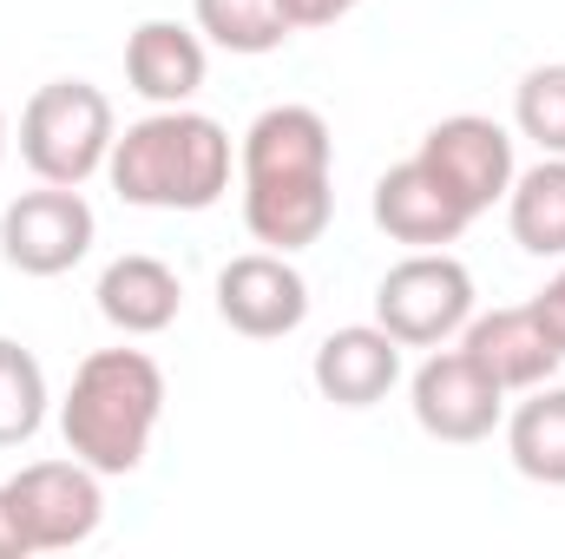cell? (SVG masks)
Here are the masks:
<instances>
[{
	"mask_svg": "<svg viewBox=\"0 0 565 559\" xmlns=\"http://www.w3.org/2000/svg\"><path fill=\"white\" fill-rule=\"evenodd\" d=\"M244 231L264 251H309L335 218V139L316 106H264L237 145Z\"/></svg>",
	"mask_w": 565,
	"mask_h": 559,
	"instance_id": "1",
	"label": "cell"
},
{
	"mask_svg": "<svg viewBox=\"0 0 565 559\" xmlns=\"http://www.w3.org/2000/svg\"><path fill=\"white\" fill-rule=\"evenodd\" d=\"M231 171H237L231 133L191 106H151L113 139L106 158L113 191L139 211H211L231 191Z\"/></svg>",
	"mask_w": 565,
	"mask_h": 559,
	"instance_id": "2",
	"label": "cell"
},
{
	"mask_svg": "<svg viewBox=\"0 0 565 559\" xmlns=\"http://www.w3.org/2000/svg\"><path fill=\"white\" fill-rule=\"evenodd\" d=\"M158 421H164V369L145 349H93L73 369V389L60 402L66 454H79L106 481L139 474Z\"/></svg>",
	"mask_w": 565,
	"mask_h": 559,
	"instance_id": "3",
	"label": "cell"
},
{
	"mask_svg": "<svg viewBox=\"0 0 565 559\" xmlns=\"http://www.w3.org/2000/svg\"><path fill=\"white\" fill-rule=\"evenodd\" d=\"M119 139L113 99L93 80H46L20 106V158L40 184H86L106 171Z\"/></svg>",
	"mask_w": 565,
	"mask_h": 559,
	"instance_id": "4",
	"label": "cell"
},
{
	"mask_svg": "<svg viewBox=\"0 0 565 559\" xmlns=\"http://www.w3.org/2000/svg\"><path fill=\"white\" fill-rule=\"evenodd\" d=\"M473 316V277L447 251H408L388 277L375 283V323L402 349H440Z\"/></svg>",
	"mask_w": 565,
	"mask_h": 559,
	"instance_id": "5",
	"label": "cell"
},
{
	"mask_svg": "<svg viewBox=\"0 0 565 559\" xmlns=\"http://www.w3.org/2000/svg\"><path fill=\"white\" fill-rule=\"evenodd\" d=\"M106 474L86 467L79 454L66 461H26L7 487V507L26 534V553H66V547H86L106 520Z\"/></svg>",
	"mask_w": 565,
	"mask_h": 559,
	"instance_id": "6",
	"label": "cell"
},
{
	"mask_svg": "<svg viewBox=\"0 0 565 559\" xmlns=\"http://www.w3.org/2000/svg\"><path fill=\"white\" fill-rule=\"evenodd\" d=\"M93 238H99V218L79 184H40L0 211V257L20 277H66L73 264H86Z\"/></svg>",
	"mask_w": 565,
	"mask_h": 559,
	"instance_id": "7",
	"label": "cell"
},
{
	"mask_svg": "<svg viewBox=\"0 0 565 559\" xmlns=\"http://www.w3.org/2000/svg\"><path fill=\"white\" fill-rule=\"evenodd\" d=\"M408 409L422 421V434L447 441V447H473V441H487L507 421V389L460 342H440L408 376Z\"/></svg>",
	"mask_w": 565,
	"mask_h": 559,
	"instance_id": "8",
	"label": "cell"
},
{
	"mask_svg": "<svg viewBox=\"0 0 565 559\" xmlns=\"http://www.w3.org/2000/svg\"><path fill=\"white\" fill-rule=\"evenodd\" d=\"M422 158L427 171L480 218V211H493V204H507V191H513V171H520V158H513V133L500 126V119H487V113H454V119H440V126H427L422 139Z\"/></svg>",
	"mask_w": 565,
	"mask_h": 559,
	"instance_id": "9",
	"label": "cell"
},
{
	"mask_svg": "<svg viewBox=\"0 0 565 559\" xmlns=\"http://www.w3.org/2000/svg\"><path fill=\"white\" fill-rule=\"evenodd\" d=\"M217 316H224V329H237L250 342L296 336L309 316V283L282 251H244L217 271Z\"/></svg>",
	"mask_w": 565,
	"mask_h": 559,
	"instance_id": "10",
	"label": "cell"
},
{
	"mask_svg": "<svg viewBox=\"0 0 565 559\" xmlns=\"http://www.w3.org/2000/svg\"><path fill=\"white\" fill-rule=\"evenodd\" d=\"M507 395H526V389H540V382H553L559 376V342L546 336V323L533 316V303H513V309H473L467 316V329L454 336Z\"/></svg>",
	"mask_w": 565,
	"mask_h": 559,
	"instance_id": "11",
	"label": "cell"
},
{
	"mask_svg": "<svg viewBox=\"0 0 565 559\" xmlns=\"http://www.w3.org/2000/svg\"><path fill=\"white\" fill-rule=\"evenodd\" d=\"M375 224L408 251H447V244H460L473 211L427 171L422 158H402V165H388L375 178Z\"/></svg>",
	"mask_w": 565,
	"mask_h": 559,
	"instance_id": "12",
	"label": "cell"
},
{
	"mask_svg": "<svg viewBox=\"0 0 565 559\" xmlns=\"http://www.w3.org/2000/svg\"><path fill=\"white\" fill-rule=\"evenodd\" d=\"M309 382L335 409H375L402 382V342L382 323H349V329L322 336V349L309 362Z\"/></svg>",
	"mask_w": 565,
	"mask_h": 559,
	"instance_id": "13",
	"label": "cell"
},
{
	"mask_svg": "<svg viewBox=\"0 0 565 559\" xmlns=\"http://www.w3.org/2000/svg\"><path fill=\"white\" fill-rule=\"evenodd\" d=\"M211 53L204 33L184 20H139L126 33V86L139 93L145 106H191L204 93Z\"/></svg>",
	"mask_w": 565,
	"mask_h": 559,
	"instance_id": "14",
	"label": "cell"
},
{
	"mask_svg": "<svg viewBox=\"0 0 565 559\" xmlns=\"http://www.w3.org/2000/svg\"><path fill=\"white\" fill-rule=\"evenodd\" d=\"M99 316L119 329V336H164L184 309V283L164 257H145V251H126L99 271Z\"/></svg>",
	"mask_w": 565,
	"mask_h": 559,
	"instance_id": "15",
	"label": "cell"
},
{
	"mask_svg": "<svg viewBox=\"0 0 565 559\" xmlns=\"http://www.w3.org/2000/svg\"><path fill=\"white\" fill-rule=\"evenodd\" d=\"M507 428V461L540 481V487H565V382H540L520 395V409L500 421Z\"/></svg>",
	"mask_w": 565,
	"mask_h": 559,
	"instance_id": "16",
	"label": "cell"
},
{
	"mask_svg": "<svg viewBox=\"0 0 565 559\" xmlns=\"http://www.w3.org/2000/svg\"><path fill=\"white\" fill-rule=\"evenodd\" d=\"M507 231L526 257H565V158H540L513 171Z\"/></svg>",
	"mask_w": 565,
	"mask_h": 559,
	"instance_id": "17",
	"label": "cell"
},
{
	"mask_svg": "<svg viewBox=\"0 0 565 559\" xmlns=\"http://www.w3.org/2000/svg\"><path fill=\"white\" fill-rule=\"evenodd\" d=\"M191 27L204 33V46H224V53H244V60L277 53L296 33L289 0H191Z\"/></svg>",
	"mask_w": 565,
	"mask_h": 559,
	"instance_id": "18",
	"label": "cell"
},
{
	"mask_svg": "<svg viewBox=\"0 0 565 559\" xmlns=\"http://www.w3.org/2000/svg\"><path fill=\"white\" fill-rule=\"evenodd\" d=\"M46 369L26 342L0 336V447H26L46 428Z\"/></svg>",
	"mask_w": 565,
	"mask_h": 559,
	"instance_id": "19",
	"label": "cell"
},
{
	"mask_svg": "<svg viewBox=\"0 0 565 559\" xmlns=\"http://www.w3.org/2000/svg\"><path fill=\"white\" fill-rule=\"evenodd\" d=\"M513 133L540 145V158H565V60L533 66L513 86Z\"/></svg>",
	"mask_w": 565,
	"mask_h": 559,
	"instance_id": "20",
	"label": "cell"
},
{
	"mask_svg": "<svg viewBox=\"0 0 565 559\" xmlns=\"http://www.w3.org/2000/svg\"><path fill=\"white\" fill-rule=\"evenodd\" d=\"M533 316L546 323V336L559 342V356H565V257H559V271L546 277V289L533 296Z\"/></svg>",
	"mask_w": 565,
	"mask_h": 559,
	"instance_id": "21",
	"label": "cell"
},
{
	"mask_svg": "<svg viewBox=\"0 0 565 559\" xmlns=\"http://www.w3.org/2000/svg\"><path fill=\"white\" fill-rule=\"evenodd\" d=\"M362 0H289V20H296V33H309V27H335L342 13H355Z\"/></svg>",
	"mask_w": 565,
	"mask_h": 559,
	"instance_id": "22",
	"label": "cell"
},
{
	"mask_svg": "<svg viewBox=\"0 0 565 559\" xmlns=\"http://www.w3.org/2000/svg\"><path fill=\"white\" fill-rule=\"evenodd\" d=\"M0 559H26V534H20V520L7 507V487H0Z\"/></svg>",
	"mask_w": 565,
	"mask_h": 559,
	"instance_id": "23",
	"label": "cell"
},
{
	"mask_svg": "<svg viewBox=\"0 0 565 559\" xmlns=\"http://www.w3.org/2000/svg\"><path fill=\"white\" fill-rule=\"evenodd\" d=\"M7 145H13V133H7V106H0V165H7Z\"/></svg>",
	"mask_w": 565,
	"mask_h": 559,
	"instance_id": "24",
	"label": "cell"
}]
</instances>
